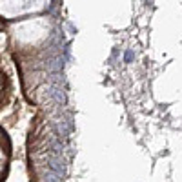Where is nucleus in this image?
Returning a JSON list of instances; mask_svg holds the SVG:
<instances>
[{
    "mask_svg": "<svg viewBox=\"0 0 182 182\" xmlns=\"http://www.w3.org/2000/svg\"><path fill=\"white\" fill-rule=\"evenodd\" d=\"M133 57H135V55H133V51H126L124 60H126V62H131V60H133Z\"/></svg>",
    "mask_w": 182,
    "mask_h": 182,
    "instance_id": "f257e3e1",
    "label": "nucleus"
}]
</instances>
